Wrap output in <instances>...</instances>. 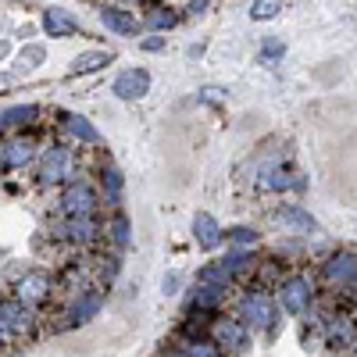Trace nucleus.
Here are the masks:
<instances>
[{
	"label": "nucleus",
	"mask_w": 357,
	"mask_h": 357,
	"mask_svg": "<svg viewBox=\"0 0 357 357\" xmlns=\"http://www.w3.org/2000/svg\"><path fill=\"white\" fill-rule=\"evenodd\" d=\"M75 175V151L68 143H50L36 154V178L43 186H61Z\"/></svg>",
	"instance_id": "nucleus-1"
},
{
	"label": "nucleus",
	"mask_w": 357,
	"mask_h": 357,
	"mask_svg": "<svg viewBox=\"0 0 357 357\" xmlns=\"http://www.w3.org/2000/svg\"><path fill=\"white\" fill-rule=\"evenodd\" d=\"M57 282L50 272H43V268H22V272L15 275V286H11V296L15 301H22L25 307H40L47 304L54 296Z\"/></svg>",
	"instance_id": "nucleus-2"
},
{
	"label": "nucleus",
	"mask_w": 357,
	"mask_h": 357,
	"mask_svg": "<svg viewBox=\"0 0 357 357\" xmlns=\"http://www.w3.org/2000/svg\"><path fill=\"white\" fill-rule=\"evenodd\" d=\"M57 207H61V215H97L100 193L89 178L72 175L68 183H61V200H57Z\"/></svg>",
	"instance_id": "nucleus-3"
},
{
	"label": "nucleus",
	"mask_w": 357,
	"mask_h": 357,
	"mask_svg": "<svg viewBox=\"0 0 357 357\" xmlns=\"http://www.w3.org/2000/svg\"><path fill=\"white\" fill-rule=\"evenodd\" d=\"M107 301V293L100 286H86L79 293L68 296V311H65V321H61V329H75V325H86V321H93L100 314Z\"/></svg>",
	"instance_id": "nucleus-4"
},
{
	"label": "nucleus",
	"mask_w": 357,
	"mask_h": 357,
	"mask_svg": "<svg viewBox=\"0 0 357 357\" xmlns=\"http://www.w3.org/2000/svg\"><path fill=\"white\" fill-rule=\"evenodd\" d=\"M0 333L8 340H18V336H33L36 333V314L33 307H25L15 296H0Z\"/></svg>",
	"instance_id": "nucleus-5"
},
{
	"label": "nucleus",
	"mask_w": 357,
	"mask_h": 357,
	"mask_svg": "<svg viewBox=\"0 0 357 357\" xmlns=\"http://www.w3.org/2000/svg\"><path fill=\"white\" fill-rule=\"evenodd\" d=\"M40 154V146L29 139V136H8V139H0V168L4 172H18V168H29L36 161Z\"/></svg>",
	"instance_id": "nucleus-6"
},
{
	"label": "nucleus",
	"mask_w": 357,
	"mask_h": 357,
	"mask_svg": "<svg viewBox=\"0 0 357 357\" xmlns=\"http://www.w3.org/2000/svg\"><path fill=\"white\" fill-rule=\"evenodd\" d=\"M57 232H61V240L72 243V247H89L100 236V222H97V215H65Z\"/></svg>",
	"instance_id": "nucleus-7"
},
{
	"label": "nucleus",
	"mask_w": 357,
	"mask_h": 357,
	"mask_svg": "<svg viewBox=\"0 0 357 357\" xmlns=\"http://www.w3.org/2000/svg\"><path fill=\"white\" fill-rule=\"evenodd\" d=\"M111 93L118 100H143L146 93H151V72H146V68H126V72H118L114 82H111Z\"/></svg>",
	"instance_id": "nucleus-8"
},
{
	"label": "nucleus",
	"mask_w": 357,
	"mask_h": 357,
	"mask_svg": "<svg viewBox=\"0 0 357 357\" xmlns=\"http://www.w3.org/2000/svg\"><path fill=\"white\" fill-rule=\"evenodd\" d=\"M100 232H104L107 247H111V250H118V254L132 247V222H129V215L122 211V207H114V211L104 218Z\"/></svg>",
	"instance_id": "nucleus-9"
},
{
	"label": "nucleus",
	"mask_w": 357,
	"mask_h": 357,
	"mask_svg": "<svg viewBox=\"0 0 357 357\" xmlns=\"http://www.w3.org/2000/svg\"><path fill=\"white\" fill-rule=\"evenodd\" d=\"M97 193L111 204V207H118L122 204V193H126V175H122V168H118L114 161H100V168H97Z\"/></svg>",
	"instance_id": "nucleus-10"
},
{
	"label": "nucleus",
	"mask_w": 357,
	"mask_h": 357,
	"mask_svg": "<svg viewBox=\"0 0 357 357\" xmlns=\"http://www.w3.org/2000/svg\"><path fill=\"white\" fill-rule=\"evenodd\" d=\"M100 25L107 29L111 36H136L139 33V18L129 8H118V4H100Z\"/></svg>",
	"instance_id": "nucleus-11"
},
{
	"label": "nucleus",
	"mask_w": 357,
	"mask_h": 357,
	"mask_svg": "<svg viewBox=\"0 0 357 357\" xmlns=\"http://www.w3.org/2000/svg\"><path fill=\"white\" fill-rule=\"evenodd\" d=\"M40 25H43V33L50 40H68V36L82 33V22L72 11H65V8H47L43 18H40Z\"/></svg>",
	"instance_id": "nucleus-12"
},
{
	"label": "nucleus",
	"mask_w": 357,
	"mask_h": 357,
	"mask_svg": "<svg viewBox=\"0 0 357 357\" xmlns=\"http://www.w3.org/2000/svg\"><path fill=\"white\" fill-rule=\"evenodd\" d=\"M61 129L79 143V146H100L104 143V136H100V129L93 126V122H89V118L86 114H61Z\"/></svg>",
	"instance_id": "nucleus-13"
},
{
	"label": "nucleus",
	"mask_w": 357,
	"mask_h": 357,
	"mask_svg": "<svg viewBox=\"0 0 357 357\" xmlns=\"http://www.w3.org/2000/svg\"><path fill=\"white\" fill-rule=\"evenodd\" d=\"M264 178H268V190H275V193H289V190H307V178L301 172H293L289 165H272V168H264Z\"/></svg>",
	"instance_id": "nucleus-14"
},
{
	"label": "nucleus",
	"mask_w": 357,
	"mask_h": 357,
	"mask_svg": "<svg viewBox=\"0 0 357 357\" xmlns=\"http://www.w3.org/2000/svg\"><path fill=\"white\" fill-rule=\"evenodd\" d=\"M40 107L36 104H11V107H4L0 111V129H29V126H36L40 122Z\"/></svg>",
	"instance_id": "nucleus-15"
},
{
	"label": "nucleus",
	"mask_w": 357,
	"mask_h": 357,
	"mask_svg": "<svg viewBox=\"0 0 357 357\" xmlns=\"http://www.w3.org/2000/svg\"><path fill=\"white\" fill-rule=\"evenodd\" d=\"M215 340L222 350H240L247 343V325L236 318H218L215 321Z\"/></svg>",
	"instance_id": "nucleus-16"
},
{
	"label": "nucleus",
	"mask_w": 357,
	"mask_h": 357,
	"mask_svg": "<svg viewBox=\"0 0 357 357\" xmlns=\"http://www.w3.org/2000/svg\"><path fill=\"white\" fill-rule=\"evenodd\" d=\"M275 222H282V225H289V229H301V232H318L314 215L307 211V207H301V204H279Z\"/></svg>",
	"instance_id": "nucleus-17"
},
{
	"label": "nucleus",
	"mask_w": 357,
	"mask_h": 357,
	"mask_svg": "<svg viewBox=\"0 0 357 357\" xmlns=\"http://www.w3.org/2000/svg\"><path fill=\"white\" fill-rule=\"evenodd\" d=\"M279 296L289 311H304L307 307V296H311V282L301 279V275H289L282 286H279Z\"/></svg>",
	"instance_id": "nucleus-18"
},
{
	"label": "nucleus",
	"mask_w": 357,
	"mask_h": 357,
	"mask_svg": "<svg viewBox=\"0 0 357 357\" xmlns=\"http://www.w3.org/2000/svg\"><path fill=\"white\" fill-rule=\"evenodd\" d=\"M193 236H197V243H200L204 250H215V247L222 243V225L207 215V211H197V215H193Z\"/></svg>",
	"instance_id": "nucleus-19"
},
{
	"label": "nucleus",
	"mask_w": 357,
	"mask_h": 357,
	"mask_svg": "<svg viewBox=\"0 0 357 357\" xmlns=\"http://www.w3.org/2000/svg\"><path fill=\"white\" fill-rule=\"evenodd\" d=\"M111 61H114V50H86V54H79L72 61L68 75H89V72H97V68H104Z\"/></svg>",
	"instance_id": "nucleus-20"
},
{
	"label": "nucleus",
	"mask_w": 357,
	"mask_h": 357,
	"mask_svg": "<svg viewBox=\"0 0 357 357\" xmlns=\"http://www.w3.org/2000/svg\"><path fill=\"white\" fill-rule=\"evenodd\" d=\"M139 25L154 29V33H165V29H175V25H178V11H172V8L158 4V8H151V11L143 15V22H139Z\"/></svg>",
	"instance_id": "nucleus-21"
},
{
	"label": "nucleus",
	"mask_w": 357,
	"mask_h": 357,
	"mask_svg": "<svg viewBox=\"0 0 357 357\" xmlns=\"http://www.w3.org/2000/svg\"><path fill=\"white\" fill-rule=\"evenodd\" d=\"M190 304H193V311H211V307H218V304H222V286L200 282V286L193 289V296H190Z\"/></svg>",
	"instance_id": "nucleus-22"
},
{
	"label": "nucleus",
	"mask_w": 357,
	"mask_h": 357,
	"mask_svg": "<svg viewBox=\"0 0 357 357\" xmlns=\"http://www.w3.org/2000/svg\"><path fill=\"white\" fill-rule=\"evenodd\" d=\"M243 314L250 325H268L272 321V301L268 296H247L243 301Z\"/></svg>",
	"instance_id": "nucleus-23"
},
{
	"label": "nucleus",
	"mask_w": 357,
	"mask_h": 357,
	"mask_svg": "<svg viewBox=\"0 0 357 357\" xmlns=\"http://www.w3.org/2000/svg\"><path fill=\"white\" fill-rule=\"evenodd\" d=\"M325 275H329V279H350V275H357V254H350V250L336 254L329 264H325Z\"/></svg>",
	"instance_id": "nucleus-24"
},
{
	"label": "nucleus",
	"mask_w": 357,
	"mask_h": 357,
	"mask_svg": "<svg viewBox=\"0 0 357 357\" xmlns=\"http://www.w3.org/2000/svg\"><path fill=\"white\" fill-rule=\"evenodd\" d=\"M43 57H47V47H43V43H25V47L18 50V68H22V72H33V68L43 65Z\"/></svg>",
	"instance_id": "nucleus-25"
},
{
	"label": "nucleus",
	"mask_w": 357,
	"mask_h": 357,
	"mask_svg": "<svg viewBox=\"0 0 357 357\" xmlns=\"http://www.w3.org/2000/svg\"><path fill=\"white\" fill-rule=\"evenodd\" d=\"M282 4L286 0H250V18L254 22H272V18H279Z\"/></svg>",
	"instance_id": "nucleus-26"
},
{
	"label": "nucleus",
	"mask_w": 357,
	"mask_h": 357,
	"mask_svg": "<svg viewBox=\"0 0 357 357\" xmlns=\"http://www.w3.org/2000/svg\"><path fill=\"white\" fill-rule=\"evenodd\" d=\"M222 240H229V243H236V247H254V243L261 240V232H257V229H247V225H232L229 232H222Z\"/></svg>",
	"instance_id": "nucleus-27"
},
{
	"label": "nucleus",
	"mask_w": 357,
	"mask_h": 357,
	"mask_svg": "<svg viewBox=\"0 0 357 357\" xmlns=\"http://www.w3.org/2000/svg\"><path fill=\"white\" fill-rule=\"evenodd\" d=\"M282 54H286L282 40H275V36H268V40L261 43V54H257V57H261V65H275V61H279Z\"/></svg>",
	"instance_id": "nucleus-28"
},
{
	"label": "nucleus",
	"mask_w": 357,
	"mask_h": 357,
	"mask_svg": "<svg viewBox=\"0 0 357 357\" xmlns=\"http://www.w3.org/2000/svg\"><path fill=\"white\" fill-rule=\"evenodd\" d=\"M229 272H225V268L215 261V264H207V268H200V282H211V286H229Z\"/></svg>",
	"instance_id": "nucleus-29"
},
{
	"label": "nucleus",
	"mask_w": 357,
	"mask_h": 357,
	"mask_svg": "<svg viewBox=\"0 0 357 357\" xmlns=\"http://www.w3.org/2000/svg\"><path fill=\"white\" fill-rule=\"evenodd\" d=\"M247 261H254V257H250L247 250H232V254H225V257H222L218 264L225 268L229 275H236V272H243V268H247Z\"/></svg>",
	"instance_id": "nucleus-30"
},
{
	"label": "nucleus",
	"mask_w": 357,
	"mask_h": 357,
	"mask_svg": "<svg viewBox=\"0 0 357 357\" xmlns=\"http://www.w3.org/2000/svg\"><path fill=\"white\" fill-rule=\"evenodd\" d=\"M218 354H222L218 347H211V343H200V340H197V343H186L178 357H218Z\"/></svg>",
	"instance_id": "nucleus-31"
},
{
	"label": "nucleus",
	"mask_w": 357,
	"mask_h": 357,
	"mask_svg": "<svg viewBox=\"0 0 357 357\" xmlns=\"http://www.w3.org/2000/svg\"><path fill=\"white\" fill-rule=\"evenodd\" d=\"M197 100H200V104H225V89H218V86H204Z\"/></svg>",
	"instance_id": "nucleus-32"
},
{
	"label": "nucleus",
	"mask_w": 357,
	"mask_h": 357,
	"mask_svg": "<svg viewBox=\"0 0 357 357\" xmlns=\"http://www.w3.org/2000/svg\"><path fill=\"white\" fill-rule=\"evenodd\" d=\"M139 47H143V50H151V54H158V50H165V36L158 33V36H151V40H143Z\"/></svg>",
	"instance_id": "nucleus-33"
},
{
	"label": "nucleus",
	"mask_w": 357,
	"mask_h": 357,
	"mask_svg": "<svg viewBox=\"0 0 357 357\" xmlns=\"http://www.w3.org/2000/svg\"><path fill=\"white\" fill-rule=\"evenodd\" d=\"M207 4H211V0H190L186 11H190V15H204V11H207Z\"/></svg>",
	"instance_id": "nucleus-34"
},
{
	"label": "nucleus",
	"mask_w": 357,
	"mask_h": 357,
	"mask_svg": "<svg viewBox=\"0 0 357 357\" xmlns=\"http://www.w3.org/2000/svg\"><path fill=\"white\" fill-rule=\"evenodd\" d=\"M8 54H11V43H8V40H0V61H4Z\"/></svg>",
	"instance_id": "nucleus-35"
},
{
	"label": "nucleus",
	"mask_w": 357,
	"mask_h": 357,
	"mask_svg": "<svg viewBox=\"0 0 357 357\" xmlns=\"http://www.w3.org/2000/svg\"><path fill=\"white\" fill-rule=\"evenodd\" d=\"M4 347H8V336H4V333H0V350H4Z\"/></svg>",
	"instance_id": "nucleus-36"
}]
</instances>
